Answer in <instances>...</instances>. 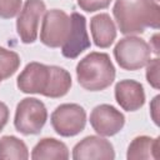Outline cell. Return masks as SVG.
<instances>
[{"label": "cell", "instance_id": "16", "mask_svg": "<svg viewBox=\"0 0 160 160\" xmlns=\"http://www.w3.org/2000/svg\"><path fill=\"white\" fill-rule=\"evenodd\" d=\"M14 159L26 160L29 159V149L26 144L16 136L5 135L0 139V160Z\"/></svg>", "mask_w": 160, "mask_h": 160}, {"label": "cell", "instance_id": "2", "mask_svg": "<svg viewBox=\"0 0 160 160\" xmlns=\"http://www.w3.org/2000/svg\"><path fill=\"white\" fill-rule=\"evenodd\" d=\"M112 15L124 35L142 34L146 28L159 29L160 6L156 0H116Z\"/></svg>", "mask_w": 160, "mask_h": 160}, {"label": "cell", "instance_id": "1", "mask_svg": "<svg viewBox=\"0 0 160 160\" xmlns=\"http://www.w3.org/2000/svg\"><path fill=\"white\" fill-rule=\"evenodd\" d=\"M71 75L64 68L29 62L16 79L18 89L24 94H40L50 99L65 96L71 88Z\"/></svg>", "mask_w": 160, "mask_h": 160}, {"label": "cell", "instance_id": "15", "mask_svg": "<svg viewBox=\"0 0 160 160\" xmlns=\"http://www.w3.org/2000/svg\"><path fill=\"white\" fill-rule=\"evenodd\" d=\"M32 160H49V159H69V149L68 146L54 138H44L34 146L31 151Z\"/></svg>", "mask_w": 160, "mask_h": 160}, {"label": "cell", "instance_id": "23", "mask_svg": "<svg viewBox=\"0 0 160 160\" xmlns=\"http://www.w3.org/2000/svg\"><path fill=\"white\" fill-rule=\"evenodd\" d=\"M149 46H150L151 52L154 51L155 55H159V50H160V46H159V34H154V35H152Z\"/></svg>", "mask_w": 160, "mask_h": 160}, {"label": "cell", "instance_id": "6", "mask_svg": "<svg viewBox=\"0 0 160 160\" xmlns=\"http://www.w3.org/2000/svg\"><path fill=\"white\" fill-rule=\"evenodd\" d=\"M50 121L52 129L58 135L71 138L80 134L85 129L86 111L79 104H61L52 111Z\"/></svg>", "mask_w": 160, "mask_h": 160}, {"label": "cell", "instance_id": "14", "mask_svg": "<svg viewBox=\"0 0 160 160\" xmlns=\"http://www.w3.org/2000/svg\"><path fill=\"white\" fill-rule=\"evenodd\" d=\"M159 140L160 138H151L140 135L132 139L128 146L126 158L129 160L158 159L159 158Z\"/></svg>", "mask_w": 160, "mask_h": 160}, {"label": "cell", "instance_id": "18", "mask_svg": "<svg viewBox=\"0 0 160 160\" xmlns=\"http://www.w3.org/2000/svg\"><path fill=\"white\" fill-rule=\"evenodd\" d=\"M22 8V0H0V18L12 19Z\"/></svg>", "mask_w": 160, "mask_h": 160}, {"label": "cell", "instance_id": "13", "mask_svg": "<svg viewBox=\"0 0 160 160\" xmlns=\"http://www.w3.org/2000/svg\"><path fill=\"white\" fill-rule=\"evenodd\" d=\"M90 31L94 44L100 49L112 45L116 39V26L109 14L101 12L90 19Z\"/></svg>", "mask_w": 160, "mask_h": 160}, {"label": "cell", "instance_id": "3", "mask_svg": "<svg viewBox=\"0 0 160 160\" xmlns=\"http://www.w3.org/2000/svg\"><path fill=\"white\" fill-rule=\"evenodd\" d=\"M115 66L106 52L92 51L76 65V79L88 91H102L115 80Z\"/></svg>", "mask_w": 160, "mask_h": 160}, {"label": "cell", "instance_id": "21", "mask_svg": "<svg viewBox=\"0 0 160 160\" xmlns=\"http://www.w3.org/2000/svg\"><path fill=\"white\" fill-rule=\"evenodd\" d=\"M159 100H160V96L159 95H156L154 99H152V101H151V104H150V116H151V119H152V121L155 122V125H158L159 126Z\"/></svg>", "mask_w": 160, "mask_h": 160}, {"label": "cell", "instance_id": "4", "mask_svg": "<svg viewBox=\"0 0 160 160\" xmlns=\"http://www.w3.org/2000/svg\"><path fill=\"white\" fill-rule=\"evenodd\" d=\"M114 58L121 69L135 71L148 64L151 58V50L144 39L135 35H128L116 42Z\"/></svg>", "mask_w": 160, "mask_h": 160}, {"label": "cell", "instance_id": "22", "mask_svg": "<svg viewBox=\"0 0 160 160\" xmlns=\"http://www.w3.org/2000/svg\"><path fill=\"white\" fill-rule=\"evenodd\" d=\"M8 120H9V108L5 102L0 101V131H2V129L8 124Z\"/></svg>", "mask_w": 160, "mask_h": 160}, {"label": "cell", "instance_id": "19", "mask_svg": "<svg viewBox=\"0 0 160 160\" xmlns=\"http://www.w3.org/2000/svg\"><path fill=\"white\" fill-rule=\"evenodd\" d=\"M146 66V81L150 84V86H152L154 89H159L160 88V80H159V69H160V60L159 58L155 59H150L148 61Z\"/></svg>", "mask_w": 160, "mask_h": 160}, {"label": "cell", "instance_id": "9", "mask_svg": "<svg viewBox=\"0 0 160 160\" xmlns=\"http://www.w3.org/2000/svg\"><path fill=\"white\" fill-rule=\"evenodd\" d=\"M90 125L100 136H114L125 125L124 114L110 104H100L90 112Z\"/></svg>", "mask_w": 160, "mask_h": 160}, {"label": "cell", "instance_id": "8", "mask_svg": "<svg viewBox=\"0 0 160 160\" xmlns=\"http://www.w3.org/2000/svg\"><path fill=\"white\" fill-rule=\"evenodd\" d=\"M46 10L42 0H26L16 20V31L24 44H32L38 39L39 22Z\"/></svg>", "mask_w": 160, "mask_h": 160}, {"label": "cell", "instance_id": "20", "mask_svg": "<svg viewBox=\"0 0 160 160\" xmlns=\"http://www.w3.org/2000/svg\"><path fill=\"white\" fill-rule=\"evenodd\" d=\"M111 1L112 0H78V5L86 12H94L109 8Z\"/></svg>", "mask_w": 160, "mask_h": 160}, {"label": "cell", "instance_id": "10", "mask_svg": "<svg viewBox=\"0 0 160 160\" xmlns=\"http://www.w3.org/2000/svg\"><path fill=\"white\" fill-rule=\"evenodd\" d=\"M74 160H112L115 150L112 144L102 136L89 135L80 140L72 149Z\"/></svg>", "mask_w": 160, "mask_h": 160}, {"label": "cell", "instance_id": "11", "mask_svg": "<svg viewBox=\"0 0 160 160\" xmlns=\"http://www.w3.org/2000/svg\"><path fill=\"white\" fill-rule=\"evenodd\" d=\"M70 19H71V29L66 41L61 46V54L68 59H76L81 52H84L90 48L91 42L86 31L85 16L74 11L70 15Z\"/></svg>", "mask_w": 160, "mask_h": 160}, {"label": "cell", "instance_id": "12", "mask_svg": "<svg viewBox=\"0 0 160 160\" xmlns=\"http://www.w3.org/2000/svg\"><path fill=\"white\" fill-rule=\"evenodd\" d=\"M115 100L125 111H136L145 104L144 86L131 79L120 80L115 85Z\"/></svg>", "mask_w": 160, "mask_h": 160}, {"label": "cell", "instance_id": "17", "mask_svg": "<svg viewBox=\"0 0 160 160\" xmlns=\"http://www.w3.org/2000/svg\"><path fill=\"white\" fill-rule=\"evenodd\" d=\"M20 56L12 50H8L0 46V74L2 79H8L14 75L20 66Z\"/></svg>", "mask_w": 160, "mask_h": 160}, {"label": "cell", "instance_id": "24", "mask_svg": "<svg viewBox=\"0 0 160 160\" xmlns=\"http://www.w3.org/2000/svg\"><path fill=\"white\" fill-rule=\"evenodd\" d=\"M2 80H4V79H2V76H1V74H0V82H1Z\"/></svg>", "mask_w": 160, "mask_h": 160}, {"label": "cell", "instance_id": "5", "mask_svg": "<svg viewBox=\"0 0 160 160\" xmlns=\"http://www.w3.org/2000/svg\"><path fill=\"white\" fill-rule=\"evenodd\" d=\"M48 120L44 102L36 98H25L19 101L14 116V126L22 135H36Z\"/></svg>", "mask_w": 160, "mask_h": 160}, {"label": "cell", "instance_id": "7", "mask_svg": "<svg viewBox=\"0 0 160 160\" xmlns=\"http://www.w3.org/2000/svg\"><path fill=\"white\" fill-rule=\"evenodd\" d=\"M71 29L70 16L60 9H51L44 12L40 41L48 48H61Z\"/></svg>", "mask_w": 160, "mask_h": 160}]
</instances>
